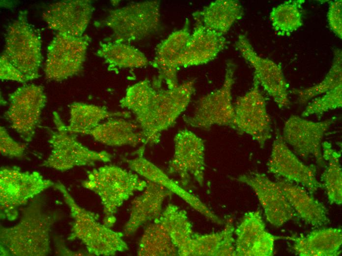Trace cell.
<instances>
[{"instance_id": "6da1fadb", "label": "cell", "mask_w": 342, "mask_h": 256, "mask_svg": "<svg viewBox=\"0 0 342 256\" xmlns=\"http://www.w3.org/2000/svg\"><path fill=\"white\" fill-rule=\"evenodd\" d=\"M42 58L40 37L29 23L27 11H20L6 30L0 78L20 83L37 78Z\"/></svg>"}, {"instance_id": "7a4b0ae2", "label": "cell", "mask_w": 342, "mask_h": 256, "mask_svg": "<svg viewBox=\"0 0 342 256\" xmlns=\"http://www.w3.org/2000/svg\"><path fill=\"white\" fill-rule=\"evenodd\" d=\"M147 181L116 165H104L87 172L82 182L86 189L100 197L105 217L103 224L111 227L115 223L118 209L136 192L143 191Z\"/></svg>"}, {"instance_id": "3957f363", "label": "cell", "mask_w": 342, "mask_h": 256, "mask_svg": "<svg viewBox=\"0 0 342 256\" xmlns=\"http://www.w3.org/2000/svg\"><path fill=\"white\" fill-rule=\"evenodd\" d=\"M54 186L62 194L73 219L69 240L79 239L88 253L95 256H113L128 250L123 233L100 224L98 215L79 206L62 183H55Z\"/></svg>"}, {"instance_id": "277c9868", "label": "cell", "mask_w": 342, "mask_h": 256, "mask_svg": "<svg viewBox=\"0 0 342 256\" xmlns=\"http://www.w3.org/2000/svg\"><path fill=\"white\" fill-rule=\"evenodd\" d=\"M19 223L0 228L3 256L46 255L50 250L49 231L53 218L44 213L37 203L25 210Z\"/></svg>"}, {"instance_id": "5b68a950", "label": "cell", "mask_w": 342, "mask_h": 256, "mask_svg": "<svg viewBox=\"0 0 342 256\" xmlns=\"http://www.w3.org/2000/svg\"><path fill=\"white\" fill-rule=\"evenodd\" d=\"M194 92V80L184 82L173 89L157 90L146 110L136 117L145 144L160 142L162 132L171 127L186 110Z\"/></svg>"}, {"instance_id": "8992f818", "label": "cell", "mask_w": 342, "mask_h": 256, "mask_svg": "<svg viewBox=\"0 0 342 256\" xmlns=\"http://www.w3.org/2000/svg\"><path fill=\"white\" fill-rule=\"evenodd\" d=\"M160 19V1L146 0L110 11L103 23L112 31L114 40L127 43L156 32Z\"/></svg>"}, {"instance_id": "52a82bcc", "label": "cell", "mask_w": 342, "mask_h": 256, "mask_svg": "<svg viewBox=\"0 0 342 256\" xmlns=\"http://www.w3.org/2000/svg\"><path fill=\"white\" fill-rule=\"evenodd\" d=\"M55 129L48 140L52 151L41 166L64 171L76 166L93 165L97 161L110 162L112 156L105 151L90 150L70 133L59 115L53 112Z\"/></svg>"}, {"instance_id": "ba28073f", "label": "cell", "mask_w": 342, "mask_h": 256, "mask_svg": "<svg viewBox=\"0 0 342 256\" xmlns=\"http://www.w3.org/2000/svg\"><path fill=\"white\" fill-rule=\"evenodd\" d=\"M54 184L37 171H23L15 166L1 167L0 202L2 215L9 221L15 220L20 206Z\"/></svg>"}, {"instance_id": "9c48e42d", "label": "cell", "mask_w": 342, "mask_h": 256, "mask_svg": "<svg viewBox=\"0 0 342 256\" xmlns=\"http://www.w3.org/2000/svg\"><path fill=\"white\" fill-rule=\"evenodd\" d=\"M235 70V64L228 62L222 86L200 98L193 114L183 118L186 123L194 128L205 129L215 125L230 127L234 112L232 90Z\"/></svg>"}, {"instance_id": "30bf717a", "label": "cell", "mask_w": 342, "mask_h": 256, "mask_svg": "<svg viewBox=\"0 0 342 256\" xmlns=\"http://www.w3.org/2000/svg\"><path fill=\"white\" fill-rule=\"evenodd\" d=\"M234 108L230 127L239 133L249 135L261 148H263L272 136L271 121L265 99L255 78L251 88L237 97Z\"/></svg>"}, {"instance_id": "8fae6325", "label": "cell", "mask_w": 342, "mask_h": 256, "mask_svg": "<svg viewBox=\"0 0 342 256\" xmlns=\"http://www.w3.org/2000/svg\"><path fill=\"white\" fill-rule=\"evenodd\" d=\"M8 100L5 119L24 141L30 142L47 101L43 87L34 84L20 87L9 95Z\"/></svg>"}, {"instance_id": "7c38bea8", "label": "cell", "mask_w": 342, "mask_h": 256, "mask_svg": "<svg viewBox=\"0 0 342 256\" xmlns=\"http://www.w3.org/2000/svg\"><path fill=\"white\" fill-rule=\"evenodd\" d=\"M91 38L57 33L49 43L45 73L51 80L61 81L78 73L85 62Z\"/></svg>"}, {"instance_id": "4fadbf2b", "label": "cell", "mask_w": 342, "mask_h": 256, "mask_svg": "<svg viewBox=\"0 0 342 256\" xmlns=\"http://www.w3.org/2000/svg\"><path fill=\"white\" fill-rule=\"evenodd\" d=\"M266 166L269 173L281 180L297 184L312 194L322 188L316 178V166L307 165L300 160L277 129Z\"/></svg>"}, {"instance_id": "5bb4252c", "label": "cell", "mask_w": 342, "mask_h": 256, "mask_svg": "<svg viewBox=\"0 0 342 256\" xmlns=\"http://www.w3.org/2000/svg\"><path fill=\"white\" fill-rule=\"evenodd\" d=\"M236 49L254 70V77L280 109L290 105L288 85L281 67L273 61L259 56L247 37L239 35Z\"/></svg>"}, {"instance_id": "9a60e30c", "label": "cell", "mask_w": 342, "mask_h": 256, "mask_svg": "<svg viewBox=\"0 0 342 256\" xmlns=\"http://www.w3.org/2000/svg\"><path fill=\"white\" fill-rule=\"evenodd\" d=\"M336 120V117H332L315 122L292 115L285 123L282 137L296 155L304 159L314 158L317 164L323 167L325 161L322 153V140Z\"/></svg>"}, {"instance_id": "2e32d148", "label": "cell", "mask_w": 342, "mask_h": 256, "mask_svg": "<svg viewBox=\"0 0 342 256\" xmlns=\"http://www.w3.org/2000/svg\"><path fill=\"white\" fill-rule=\"evenodd\" d=\"M174 153L168 165L169 174L177 175L183 186L191 177L200 186L205 173V147L203 140L191 130H179L174 136Z\"/></svg>"}, {"instance_id": "e0dca14e", "label": "cell", "mask_w": 342, "mask_h": 256, "mask_svg": "<svg viewBox=\"0 0 342 256\" xmlns=\"http://www.w3.org/2000/svg\"><path fill=\"white\" fill-rule=\"evenodd\" d=\"M235 179L252 189L264 210L266 220L273 225L279 227L298 216L277 182L265 174L251 172Z\"/></svg>"}, {"instance_id": "ac0fdd59", "label": "cell", "mask_w": 342, "mask_h": 256, "mask_svg": "<svg viewBox=\"0 0 342 256\" xmlns=\"http://www.w3.org/2000/svg\"><path fill=\"white\" fill-rule=\"evenodd\" d=\"M93 11L90 0H63L48 6L42 18L48 28L57 33L80 36L84 35Z\"/></svg>"}, {"instance_id": "d6986e66", "label": "cell", "mask_w": 342, "mask_h": 256, "mask_svg": "<svg viewBox=\"0 0 342 256\" xmlns=\"http://www.w3.org/2000/svg\"><path fill=\"white\" fill-rule=\"evenodd\" d=\"M144 147L137 152V156L125 159L129 167L146 180L158 184L175 194L193 209L214 223L221 224L223 221L194 194L186 190L170 178L164 171L143 156Z\"/></svg>"}, {"instance_id": "ffe728a7", "label": "cell", "mask_w": 342, "mask_h": 256, "mask_svg": "<svg viewBox=\"0 0 342 256\" xmlns=\"http://www.w3.org/2000/svg\"><path fill=\"white\" fill-rule=\"evenodd\" d=\"M194 29L182 51L172 65L178 69L204 64L210 62L224 49L227 44L225 36L221 35L195 20Z\"/></svg>"}, {"instance_id": "44dd1931", "label": "cell", "mask_w": 342, "mask_h": 256, "mask_svg": "<svg viewBox=\"0 0 342 256\" xmlns=\"http://www.w3.org/2000/svg\"><path fill=\"white\" fill-rule=\"evenodd\" d=\"M190 35L189 22L187 20L181 29L172 32L156 46L152 63L159 74L153 84L156 88H159L162 82L166 83L168 89H173L179 85L178 70L172 64L185 48Z\"/></svg>"}, {"instance_id": "7402d4cb", "label": "cell", "mask_w": 342, "mask_h": 256, "mask_svg": "<svg viewBox=\"0 0 342 256\" xmlns=\"http://www.w3.org/2000/svg\"><path fill=\"white\" fill-rule=\"evenodd\" d=\"M147 181L142 192L136 196L131 203L130 215L125 224L123 234L129 236L147 223L157 219L162 212L166 198L172 193L163 186Z\"/></svg>"}, {"instance_id": "603a6c76", "label": "cell", "mask_w": 342, "mask_h": 256, "mask_svg": "<svg viewBox=\"0 0 342 256\" xmlns=\"http://www.w3.org/2000/svg\"><path fill=\"white\" fill-rule=\"evenodd\" d=\"M276 182L298 217L306 224L318 227L329 223L325 206L304 188L281 179Z\"/></svg>"}, {"instance_id": "cb8c5ba5", "label": "cell", "mask_w": 342, "mask_h": 256, "mask_svg": "<svg viewBox=\"0 0 342 256\" xmlns=\"http://www.w3.org/2000/svg\"><path fill=\"white\" fill-rule=\"evenodd\" d=\"M293 242V249L299 256H337L341 253V228L314 230L305 236L287 237Z\"/></svg>"}, {"instance_id": "d4e9b609", "label": "cell", "mask_w": 342, "mask_h": 256, "mask_svg": "<svg viewBox=\"0 0 342 256\" xmlns=\"http://www.w3.org/2000/svg\"><path fill=\"white\" fill-rule=\"evenodd\" d=\"M96 141L110 146L145 144L144 136L134 123L122 118H110L88 131Z\"/></svg>"}, {"instance_id": "484cf974", "label": "cell", "mask_w": 342, "mask_h": 256, "mask_svg": "<svg viewBox=\"0 0 342 256\" xmlns=\"http://www.w3.org/2000/svg\"><path fill=\"white\" fill-rule=\"evenodd\" d=\"M244 14L240 3L236 0H217L193 14L195 20L225 36Z\"/></svg>"}, {"instance_id": "4316f807", "label": "cell", "mask_w": 342, "mask_h": 256, "mask_svg": "<svg viewBox=\"0 0 342 256\" xmlns=\"http://www.w3.org/2000/svg\"><path fill=\"white\" fill-rule=\"evenodd\" d=\"M168 232L178 256H190L194 232L186 212L169 204L157 218Z\"/></svg>"}, {"instance_id": "83f0119b", "label": "cell", "mask_w": 342, "mask_h": 256, "mask_svg": "<svg viewBox=\"0 0 342 256\" xmlns=\"http://www.w3.org/2000/svg\"><path fill=\"white\" fill-rule=\"evenodd\" d=\"M129 115L128 112H112L105 107L74 102L70 106V118L67 128L73 134H87L105 119L115 116L127 118Z\"/></svg>"}, {"instance_id": "f1b7e54d", "label": "cell", "mask_w": 342, "mask_h": 256, "mask_svg": "<svg viewBox=\"0 0 342 256\" xmlns=\"http://www.w3.org/2000/svg\"><path fill=\"white\" fill-rule=\"evenodd\" d=\"M96 55L103 59L108 68H135L147 66L149 60L135 47L125 42L114 40L101 42Z\"/></svg>"}, {"instance_id": "f546056e", "label": "cell", "mask_w": 342, "mask_h": 256, "mask_svg": "<svg viewBox=\"0 0 342 256\" xmlns=\"http://www.w3.org/2000/svg\"><path fill=\"white\" fill-rule=\"evenodd\" d=\"M322 157L325 161L324 171L321 176V184L325 189L331 204L342 203V170L341 152L332 147L327 141L322 144Z\"/></svg>"}, {"instance_id": "4dcf8cb0", "label": "cell", "mask_w": 342, "mask_h": 256, "mask_svg": "<svg viewBox=\"0 0 342 256\" xmlns=\"http://www.w3.org/2000/svg\"><path fill=\"white\" fill-rule=\"evenodd\" d=\"M139 256H178L167 229L156 219L145 227L138 248Z\"/></svg>"}, {"instance_id": "1f68e13d", "label": "cell", "mask_w": 342, "mask_h": 256, "mask_svg": "<svg viewBox=\"0 0 342 256\" xmlns=\"http://www.w3.org/2000/svg\"><path fill=\"white\" fill-rule=\"evenodd\" d=\"M304 0H290L274 7L269 14L272 27L278 35L289 36L303 25Z\"/></svg>"}, {"instance_id": "d6a6232c", "label": "cell", "mask_w": 342, "mask_h": 256, "mask_svg": "<svg viewBox=\"0 0 342 256\" xmlns=\"http://www.w3.org/2000/svg\"><path fill=\"white\" fill-rule=\"evenodd\" d=\"M265 225L258 211L245 213L239 224L234 229L236 256H247L252 247L265 231Z\"/></svg>"}, {"instance_id": "836d02e7", "label": "cell", "mask_w": 342, "mask_h": 256, "mask_svg": "<svg viewBox=\"0 0 342 256\" xmlns=\"http://www.w3.org/2000/svg\"><path fill=\"white\" fill-rule=\"evenodd\" d=\"M342 52L336 49L332 65L323 79L313 86L301 89H293L292 93L297 96L298 102L304 104L313 97L323 95L342 84Z\"/></svg>"}, {"instance_id": "e575fe53", "label": "cell", "mask_w": 342, "mask_h": 256, "mask_svg": "<svg viewBox=\"0 0 342 256\" xmlns=\"http://www.w3.org/2000/svg\"><path fill=\"white\" fill-rule=\"evenodd\" d=\"M153 84L145 79L129 87L119 101L120 106L132 112L135 117L143 113L150 105L156 93Z\"/></svg>"}, {"instance_id": "d590c367", "label": "cell", "mask_w": 342, "mask_h": 256, "mask_svg": "<svg viewBox=\"0 0 342 256\" xmlns=\"http://www.w3.org/2000/svg\"><path fill=\"white\" fill-rule=\"evenodd\" d=\"M342 106V84L330 90L310 102L302 112L301 116L321 115Z\"/></svg>"}, {"instance_id": "8d00e7d4", "label": "cell", "mask_w": 342, "mask_h": 256, "mask_svg": "<svg viewBox=\"0 0 342 256\" xmlns=\"http://www.w3.org/2000/svg\"><path fill=\"white\" fill-rule=\"evenodd\" d=\"M223 230L207 234L194 233L190 256H217L223 237Z\"/></svg>"}, {"instance_id": "74e56055", "label": "cell", "mask_w": 342, "mask_h": 256, "mask_svg": "<svg viewBox=\"0 0 342 256\" xmlns=\"http://www.w3.org/2000/svg\"><path fill=\"white\" fill-rule=\"evenodd\" d=\"M26 145L15 141L5 128H0V151L2 156L20 158L24 156Z\"/></svg>"}, {"instance_id": "f35d334b", "label": "cell", "mask_w": 342, "mask_h": 256, "mask_svg": "<svg viewBox=\"0 0 342 256\" xmlns=\"http://www.w3.org/2000/svg\"><path fill=\"white\" fill-rule=\"evenodd\" d=\"M278 237L265 230L258 241L249 251L247 256H272L274 254V243Z\"/></svg>"}, {"instance_id": "ab89813d", "label": "cell", "mask_w": 342, "mask_h": 256, "mask_svg": "<svg viewBox=\"0 0 342 256\" xmlns=\"http://www.w3.org/2000/svg\"><path fill=\"white\" fill-rule=\"evenodd\" d=\"M327 18L332 32L339 38H342V1L337 0L329 2Z\"/></svg>"}, {"instance_id": "60d3db41", "label": "cell", "mask_w": 342, "mask_h": 256, "mask_svg": "<svg viewBox=\"0 0 342 256\" xmlns=\"http://www.w3.org/2000/svg\"><path fill=\"white\" fill-rule=\"evenodd\" d=\"M223 230V237L217 256H235V241L233 238L234 227L231 220L227 221Z\"/></svg>"}]
</instances>
